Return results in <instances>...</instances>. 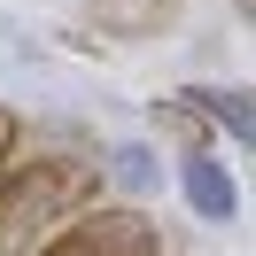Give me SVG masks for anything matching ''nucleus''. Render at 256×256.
Returning <instances> with one entry per match:
<instances>
[{"mask_svg": "<svg viewBox=\"0 0 256 256\" xmlns=\"http://www.w3.org/2000/svg\"><path fill=\"white\" fill-rule=\"evenodd\" d=\"M101 163L78 156V148H39V156H8L0 171V256H32L62 233L78 210L101 202Z\"/></svg>", "mask_w": 256, "mask_h": 256, "instance_id": "nucleus-1", "label": "nucleus"}, {"mask_svg": "<svg viewBox=\"0 0 256 256\" xmlns=\"http://www.w3.org/2000/svg\"><path fill=\"white\" fill-rule=\"evenodd\" d=\"M16 140H24V116H16V109H8V101H0V163L16 156Z\"/></svg>", "mask_w": 256, "mask_h": 256, "instance_id": "nucleus-8", "label": "nucleus"}, {"mask_svg": "<svg viewBox=\"0 0 256 256\" xmlns=\"http://www.w3.org/2000/svg\"><path fill=\"white\" fill-rule=\"evenodd\" d=\"M32 256H171V233L148 218L140 202H94Z\"/></svg>", "mask_w": 256, "mask_h": 256, "instance_id": "nucleus-2", "label": "nucleus"}, {"mask_svg": "<svg viewBox=\"0 0 256 256\" xmlns=\"http://www.w3.org/2000/svg\"><path fill=\"white\" fill-rule=\"evenodd\" d=\"M156 132L178 148V156H210V116L194 109L186 94H163V101H156Z\"/></svg>", "mask_w": 256, "mask_h": 256, "instance_id": "nucleus-6", "label": "nucleus"}, {"mask_svg": "<svg viewBox=\"0 0 256 256\" xmlns=\"http://www.w3.org/2000/svg\"><path fill=\"white\" fill-rule=\"evenodd\" d=\"M101 171H116L132 194H140V186H156V156H148V148H116V156L101 163Z\"/></svg>", "mask_w": 256, "mask_h": 256, "instance_id": "nucleus-7", "label": "nucleus"}, {"mask_svg": "<svg viewBox=\"0 0 256 256\" xmlns=\"http://www.w3.org/2000/svg\"><path fill=\"white\" fill-rule=\"evenodd\" d=\"M178 8H186V0H86V16L109 39H156V32L178 24Z\"/></svg>", "mask_w": 256, "mask_h": 256, "instance_id": "nucleus-4", "label": "nucleus"}, {"mask_svg": "<svg viewBox=\"0 0 256 256\" xmlns=\"http://www.w3.org/2000/svg\"><path fill=\"white\" fill-rule=\"evenodd\" d=\"M178 186H186V210L202 225H233L240 218V186L225 178L218 156H178Z\"/></svg>", "mask_w": 256, "mask_h": 256, "instance_id": "nucleus-3", "label": "nucleus"}, {"mask_svg": "<svg viewBox=\"0 0 256 256\" xmlns=\"http://www.w3.org/2000/svg\"><path fill=\"white\" fill-rule=\"evenodd\" d=\"M186 101L210 116V132H233V148L256 140V116H248V86H233V94H218V86H186Z\"/></svg>", "mask_w": 256, "mask_h": 256, "instance_id": "nucleus-5", "label": "nucleus"}, {"mask_svg": "<svg viewBox=\"0 0 256 256\" xmlns=\"http://www.w3.org/2000/svg\"><path fill=\"white\" fill-rule=\"evenodd\" d=\"M233 16H240V24H248V16H256V0H233Z\"/></svg>", "mask_w": 256, "mask_h": 256, "instance_id": "nucleus-9", "label": "nucleus"}]
</instances>
